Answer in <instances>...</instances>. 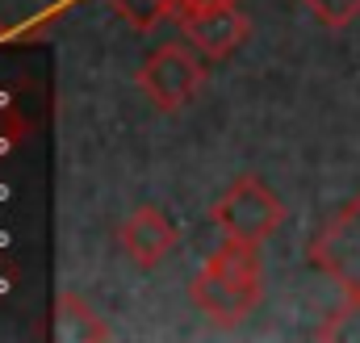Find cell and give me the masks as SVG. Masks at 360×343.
<instances>
[{"instance_id":"1","label":"cell","mask_w":360,"mask_h":343,"mask_svg":"<svg viewBox=\"0 0 360 343\" xmlns=\"http://www.w3.org/2000/svg\"><path fill=\"white\" fill-rule=\"evenodd\" d=\"M285 205L281 197L272 193L260 176H239L210 209L214 226L226 235V239H239V243H264L272 231L285 222Z\"/></svg>"},{"instance_id":"2","label":"cell","mask_w":360,"mask_h":343,"mask_svg":"<svg viewBox=\"0 0 360 343\" xmlns=\"http://www.w3.org/2000/svg\"><path fill=\"white\" fill-rule=\"evenodd\" d=\"M310 264L323 268L352 302H360V193L319 231L310 243Z\"/></svg>"},{"instance_id":"3","label":"cell","mask_w":360,"mask_h":343,"mask_svg":"<svg viewBox=\"0 0 360 343\" xmlns=\"http://www.w3.org/2000/svg\"><path fill=\"white\" fill-rule=\"evenodd\" d=\"M201 80H205V67H201L197 55H193L188 46H180V42L160 46V51L143 63V72H139V88H143L147 101H151L155 109H164V113H176L180 105H188V101L197 96Z\"/></svg>"},{"instance_id":"4","label":"cell","mask_w":360,"mask_h":343,"mask_svg":"<svg viewBox=\"0 0 360 343\" xmlns=\"http://www.w3.org/2000/svg\"><path fill=\"white\" fill-rule=\"evenodd\" d=\"M180 25V34L188 38V46H197L205 59H226L235 55L248 34H252V21L248 13H239V4H210V8H180L172 17Z\"/></svg>"},{"instance_id":"5","label":"cell","mask_w":360,"mask_h":343,"mask_svg":"<svg viewBox=\"0 0 360 343\" xmlns=\"http://www.w3.org/2000/svg\"><path fill=\"white\" fill-rule=\"evenodd\" d=\"M117 243H122V252L134 259L139 268H155V264H164V259L172 256V247H176V226L164 218V209L139 205V209L117 226Z\"/></svg>"},{"instance_id":"6","label":"cell","mask_w":360,"mask_h":343,"mask_svg":"<svg viewBox=\"0 0 360 343\" xmlns=\"http://www.w3.org/2000/svg\"><path fill=\"white\" fill-rule=\"evenodd\" d=\"M188 297H193V306H197L210 323H218V327H239V323L260 306V302H252L243 289H235L231 280H222V276L210 272V268H201V272L193 276Z\"/></svg>"},{"instance_id":"7","label":"cell","mask_w":360,"mask_h":343,"mask_svg":"<svg viewBox=\"0 0 360 343\" xmlns=\"http://www.w3.org/2000/svg\"><path fill=\"white\" fill-rule=\"evenodd\" d=\"M76 0H0V42H34L51 34Z\"/></svg>"},{"instance_id":"8","label":"cell","mask_w":360,"mask_h":343,"mask_svg":"<svg viewBox=\"0 0 360 343\" xmlns=\"http://www.w3.org/2000/svg\"><path fill=\"white\" fill-rule=\"evenodd\" d=\"M51 335L63 339V343H101V339H109L105 323L89 310V302H80L76 293H59V297H55V327H51Z\"/></svg>"},{"instance_id":"9","label":"cell","mask_w":360,"mask_h":343,"mask_svg":"<svg viewBox=\"0 0 360 343\" xmlns=\"http://www.w3.org/2000/svg\"><path fill=\"white\" fill-rule=\"evenodd\" d=\"M113 13H122L134 30H155L164 17L176 13V0H109Z\"/></svg>"},{"instance_id":"10","label":"cell","mask_w":360,"mask_h":343,"mask_svg":"<svg viewBox=\"0 0 360 343\" xmlns=\"http://www.w3.org/2000/svg\"><path fill=\"white\" fill-rule=\"evenodd\" d=\"M306 13H314V21L331 25V30H344L348 21L360 17V0H302Z\"/></svg>"},{"instance_id":"11","label":"cell","mask_w":360,"mask_h":343,"mask_svg":"<svg viewBox=\"0 0 360 343\" xmlns=\"http://www.w3.org/2000/svg\"><path fill=\"white\" fill-rule=\"evenodd\" d=\"M210 4H235V0H176V13L180 8H210ZM172 13V17H176Z\"/></svg>"}]
</instances>
